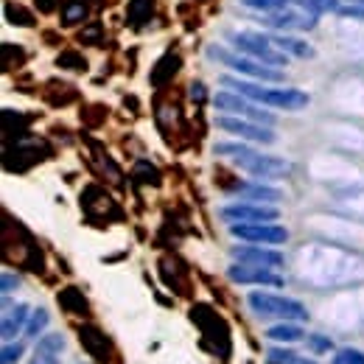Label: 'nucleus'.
I'll list each match as a JSON object with an SVG mask.
<instances>
[{
    "label": "nucleus",
    "mask_w": 364,
    "mask_h": 364,
    "mask_svg": "<svg viewBox=\"0 0 364 364\" xmlns=\"http://www.w3.org/2000/svg\"><path fill=\"white\" fill-rule=\"evenodd\" d=\"M177 70H180V56H177V53H166V56L157 62V67L152 70V79H155V85H163L166 79L174 76Z\"/></svg>",
    "instance_id": "f3484780"
},
{
    "label": "nucleus",
    "mask_w": 364,
    "mask_h": 364,
    "mask_svg": "<svg viewBox=\"0 0 364 364\" xmlns=\"http://www.w3.org/2000/svg\"><path fill=\"white\" fill-rule=\"evenodd\" d=\"M59 353H45V350H34V358H31V364H59V358H56Z\"/></svg>",
    "instance_id": "c756f323"
},
{
    "label": "nucleus",
    "mask_w": 364,
    "mask_h": 364,
    "mask_svg": "<svg viewBox=\"0 0 364 364\" xmlns=\"http://www.w3.org/2000/svg\"><path fill=\"white\" fill-rule=\"evenodd\" d=\"M309 347H311L314 353H328V350L333 347V342L325 339V336H309Z\"/></svg>",
    "instance_id": "cd10ccee"
},
{
    "label": "nucleus",
    "mask_w": 364,
    "mask_h": 364,
    "mask_svg": "<svg viewBox=\"0 0 364 364\" xmlns=\"http://www.w3.org/2000/svg\"><path fill=\"white\" fill-rule=\"evenodd\" d=\"M191 96H196V98L202 101V98H205V87H202V85H193V87H191Z\"/></svg>",
    "instance_id": "f704fd0d"
},
{
    "label": "nucleus",
    "mask_w": 364,
    "mask_h": 364,
    "mask_svg": "<svg viewBox=\"0 0 364 364\" xmlns=\"http://www.w3.org/2000/svg\"><path fill=\"white\" fill-rule=\"evenodd\" d=\"M269 15L272 17L266 23H272L277 28H311L317 23L314 17H306V12H288V9H283V12H269Z\"/></svg>",
    "instance_id": "f8f14e48"
},
{
    "label": "nucleus",
    "mask_w": 364,
    "mask_h": 364,
    "mask_svg": "<svg viewBox=\"0 0 364 364\" xmlns=\"http://www.w3.org/2000/svg\"><path fill=\"white\" fill-rule=\"evenodd\" d=\"M225 87L263 104V107H275V110H288V112H295V110H303L309 107V96L300 93V90H269V87H261V85H250V82H241V79H230L225 76L222 79Z\"/></svg>",
    "instance_id": "f03ea898"
},
{
    "label": "nucleus",
    "mask_w": 364,
    "mask_h": 364,
    "mask_svg": "<svg viewBox=\"0 0 364 364\" xmlns=\"http://www.w3.org/2000/svg\"><path fill=\"white\" fill-rule=\"evenodd\" d=\"M59 64H62V67H85V59H82L79 53H70V51H67V53L59 56Z\"/></svg>",
    "instance_id": "c85d7f7f"
},
{
    "label": "nucleus",
    "mask_w": 364,
    "mask_h": 364,
    "mask_svg": "<svg viewBox=\"0 0 364 364\" xmlns=\"http://www.w3.org/2000/svg\"><path fill=\"white\" fill-rule=\"evenodd\" d=\"M207 53H210V59L225 62L227 67L244 73V76H252V79H261V82H280V79H283L277 67L263 64V62L255 59V56H233V53H227L222 45H207Z\"/></svg>",
    "instance_id": "20e7f679"
},
{
    "label": "nucleus",
    "mask_w": 364,
    "mask_h": 364,
    "mask_svg": "<svg viewBox=\"0 0 364 364\" xmlns=\"http://www.w3.org/2000/svg\"><path fill=\"white\" fill-rule=\"evenodd\" d=\"M85 17H87V6L76 0V3H67V9L62 12V26H76Z\"/></svg>",
    "instance_id": "6ab92c4d"
},
{
    "label": "nucleus",
    "mask_w": 364,
    "mask_h": 364,
    "mask_svg": "<svg viewBox=\"0 0 364 364\" xmlns=\"http://www.w3.org/2000/svg\"><path fill=\"white\" fill-rule=\"evenodd\" d=\"M303 6H306L311 15H322V12H339V3H336V0H303Z\"/></svg>",
    "instance_id": "b1692460"
},
{
    "label": "nucleus",
    "mask_w": 364,
    "mask_h": 364,
    "mask_svg": "<svg viewBox=\"0 0 364 364\" xmlns=\"http://www.w3.org/2000/svg\"><path fill=\"white\" fill-rule=\"evenodd\" d=\"M222 218L233 225H269L277 218V207L261 205V202H239L222 207Z\"/></svg>",
    "instance_id": "423d86ee"
},
{
    "label": "nucleus",
    "mask_w": 364,
    "mask_h": 364,
    "mask_svg": "<svg viewBox=\"0 0 364 364\" xmlns=\"http://www.w3.org/2000/svg\"><path fill=\"white\" fill-rule=\"evenodd\" d=\"M216 126L225 129V132H233L236 137H244V140H255V143H275V132L263 123H255V121H241L239 115L236 118H216Z\"/></svg>",
    "instance_id": "6e6552de"
},
{
    "label": "nucleus",
    "mask_w": 364,
    "mask_h": 364,
    "mask_svg": "<svg viewBox=\"0 0 364 364\" xmlns=\"http://www.w3.org/2000/svg\"><path fill=\"white\" fill-rule=\"evenodd\" d=\"M53 9H59V0H37V12L51 15Z\"/></svg>",
    "instance_id": "7c9ffc66"
},
{
    "label": "nucleus",
    "mask_w": 364,
    "mask_h": 364,
    "mask_svg": "<svg viewBox=\"0 0 364 364\" xmlns=\"http://www.w3.org/2000/svg\"><path fill=\"white\" fill-rule=\"evenodd\" d=\"M233 258L241 263H252V266H266V269H277L283 266V255L275 250H266L261 244H250V247H233Z\"/></svg>",
    "instance_id": "9b49d317"
},
{
    "label": "nucleus",
    "mask_w": 364,
    "mask_h": 364,
    "mask_svg": "<svg viewBox=\"0 0 364 364\" xmlns=\"http://www.w3.org/2000/svg\"><path fill=\"white\" fill-rule=\"evenodd\" d=\"M339 15L342 17H358V20H364V9L361 6H345V9H339Z\"/></svg>",
    "instance_id": "2f4dec72"
},
{
    "label": "nucleus",
    "mask_w": 364,
    "mask_h": 364,
    "mask_svg": "<svg viewBox=\"0 0 364 364\" xmlns=\"http://www.w3.org/2000/svg\"><path fill=\"white\" fill-rule=\"evenodd\" d=\"M48 320H51V314L45 311V309H37L31 317H28V325H26V336H34L37 339V333H42V328L48 325Z\"/></svg>",
    "instance_id": "412c9836"
},
{
    "label": "nucleus",
    "mask_w": 364,
    "mask_h": 364,
    "mask_svg": "<svg viewBox=\"0 0 364 364\" xmlns=\"http://www.w3.org/2000/svg\"><path fill=\"white\" fill-rule=\"evenodd\" d=\"M20 353H23V345L6 342V345H3V353H0V364H15V361L20 358Z\"/></svg>",
    "instance_id": "bb28decb"
},
{
    "label": "nucleus",
    "mask_w": 364,
    "mask_h": 364,
    "mask_svg": "<svg viewBox=\"0 0 364 364\" xmlns=\"http://www.w3.org/2000/svg\"><path fill=\"white\" fill-rule=\"evenodd\" d=\"M213 155L225 157L230 163H236L239 168L255 174V177H269V180H277V177H286L291 171V166L280 157H272V155H261L250 146H241V143H216L213 146Z\"/></svg>",
    "instance_id": "f257e3e1"
},
{
    "label": "nucleus",
    "mask_w": 364,
    "mask_h": 364,
    "mask_svg": "<svg viewBox=\"0 0 364 364\" xmlns=\"http://www.w3.org/2000/svg\"><path fill=\"white\" fill-rule=\"evenodd\" d=\"M79 42H87V45H98V42H104V28H101V26H90V28H85V31L79 34Z\"/></svg>",
    "instance_id": "a878e982"
},
{
    "label": "nucleus",
    "mask_w": 364,
    "mask_h": 364,
    "mask_svg": "<svg viewBox=\"0 0 364 364\" xmlns=\"http://www.w3.org/2000/svg\"><path fill=\"white\" fill-rule=\"evenodd\" d=\"M227 277L236 283H247V286H283V277L275 275V269L252 266V263H241V261L227 269Z\"/></svg>",
    "instance_id": "9d476101"
},
{
    "label": "nucleus",
    "mask_w": 364,
    "mask_h": 364,
    "mask_svg": "<svg viewBox=\"0 0 364 364\" xmlns=\"http://www.w3.org/2000/svg\"><path fill=\"white\" fill-rule=\"evenodd\" d=\"M62 347H64V336L62 333H45L37 342V350H45V353H59Z\"/></svg>",
    "instance_id": "5701e85b"
},
{
    "label": "nucleus",
    "mask_w": 364,
    "mask_h": 364,
    "mask_svg": "<svg viewBox=\"0 0 364 364\" xmlns=\"http://www.w3.org/2000/svg\"><path fill=\"white\" fill-rule=\"evenodd\" d=\"M244 6H252L258 12H283L288 9V0H241Z\"/></svg>",
    "instance_id": "4be33fe9"
},
{
    "label": "nucleus",
    "mask_w": 364,
    "mask_h": 364,
    "mask_svg": "<svg viewBox=\"0 0 364 364\" xmlns=\"http://www.w3.org/2000/svg\"><path fill=\"white\" fill-rule=\"evenodd\" d=\"M288 364H317V361H314V358H306V356H297V353H295V358H291Z\"/></svg>",
    "instance_id": "72a5a7b5"
},
{
    "label": "nucleus",
    "mask_w": 364,
    "mask_h": 364,
    "mask_svg": "<svg viewBox=\"0 0 364 364\" xmlns=\"http://www.w3.org/2000/svg\"><path fill=\"white\" fill-rule=\"evenodd\" d=\"M331 364H364V353H358V350H339L331 358Z\"/></svg>",
    "instance_id": "393cba45"
},
{
    "label": "nucleus",
    "mask_w": 364,
    "mask_h": 364,
    "mask_svg": "<svg viewBox=\"0 0 364 364\" xmlns=\"http://www.w3.org/2000/svg\"><path fill=\"white\" fill-rule=\"evenodd\" d=\"M250 309L263 317V320H286V322H297V320H309V311L306 306H300L297 300H288V297H277V295H269V291H252L247 297Z\"/></svg>",
    "instance_id": "7ed1b4c3"
},
{
    "label": "nucleus",
    "mask_w": 364,
    "mask_h": 364,
    "mask_svg": "<svg viewBox=\"0 0 364 364\" xmlns=\"http://www.w3.org/2000/svg\"><path fill=\"white\" fill-rule=\"evenodd\" d=\"M6 20L12 26H34V17L23 6H17V3H6Z\"/></svg>",
    "instance_id": "aec40b11"
},
{
    "label": "nucleus",
    "mask_w": 364,
    "mask_h": 364,
    "mask_svg": "<svg viewBox=\"0 0 364 364\" xmlns=\"http://www.w3.org/2000/svg\"><path fill=\"white\" fill-rule=\"evenodd\" d=\"M272 45H275L280 53L297 56V59H311V56H314V48H311L306 40H297V37H272Z\"/></svg>",
    "instance_id": "4468645a"
},
{
    "label": "nucleus",
    "mask_w": 364,
    "mask_h": 364,
    "mask_svg": "<svg viewBox=\"0 0 364 364\" xmlns=\"http://www.w3.org/2000/svg\"><path fill=\"white\" fill-rule=\"evenodd\" d=\"M236 239L241 241H250V244H283L288 239L286 227H277V225H233L230 227Z\"/></svg>",
    "instance_id": "1a4fd4ad"
},
{
    "label": "nucleus",
    "mask_w": 364,
    "mask_h": 364,
    "mask_svg": "<svg viewBox=\"0 0 364 364\" xmlns=\"http://www.w3.org/2000/svg\"><path fill=\"white\" fill-rule=\"evenodd\" d=\"M230 42H233L239 51L261 59L263 64H272V67H283V64H286V56L275 51L272 37H263V34H233Z\"/></svg>",
    "instance_id": "0eeeda50"
},
{
    "label": "nucleus",
    "mask_w": 364,
    "mask_h": 364,
    "mask_svg": "<svg viewBox=\"0 0 364 364\" xmlns=\"http://www.w3.org/2000/svg\"><path fill=\"white\" fill-rule=\"evenodd\" d=\"M213 104H216V110H222V112L241 115V118L255 121V123H263V126H272V123H275V115H272V112L255 107L252 98H247V96H241V93H236V90H222V93H216Z\"/></svg>",
    "instance_id": "39448f33"
},
{
    "label": "nucleus",
    "mask_w": 364,
    "mask_h": 364,
    "mask_svg": "<svg viewBox=\"0 0 364 364\" xmlns=\"http://www.w3.org/2000/svg\"><path fill=\"white\" fill-rule=\"evenodd\" d=\"M26 317H28V309L26 306H17L15 311H9L6 309V314H3V342H12L15 339V333H20V328L26 325Z\"/></svg>",
    "instance_id": "2eb2a0df"
},
{
    "label": "nucleus",
    "mask_w": 364,
    "mask_h": 364,
    "mask_svg": "<svg viewBox=\"0 0 364 364\" xmlns=\"http://www.w3.org/2000/svg\"><path fill=\"white\" fill-rule=\"evenodd\" d=\"M266 336L275 339V342H300V339H303V328H297L295 322H286V320H283L280 325L269 328Z\"/></svg>",
    "instance_id": "a211bd4d"
},
{
    "label": "nucleus",
    "mask_w": 364,
    "mask_h": 364,
    "mask_svg": "<svg viewBox=\"0 0 364 364\" xmlns=\"http://www.w3.org/2000/svg\"><path fill=\"white\" fill-rule=\"evenodd\" d=\"M17 283H20V280H17L15 275H9V272H6V275H3V295H9L12 288H17Z\"/></svg>",
    "instance_id": "473e14b6"
},
{
    "label": "nucleus",
    "mask_w": 364,
    "mask_h": 364,
    "mask_svg": "<svg viewBox=\"0 0 364 364\" xmlns=\"http://www.w3.org/2000/svg\"><path fill=\"white\" fill-rule=\"evenodd\" d=\"M233 193H239L241 199H250V202H280V193L275 188H266V185H239Z\"/></svg>",
    "instance_id": "dca6fc26"
},
{
    "label": "nucleus",
    "mask_w": 364,
    "mask_h": 364,
    "mask_svg": "<svg viewBox=\"0 0 364 364\" xmlns=\"http://www.w3.org/2000/svg\"><path fill=\"white\" fill-rule=\"evenodd\" d=\"M155 17V0H129L126 3V23L132 28H140Z\"/></svg>",
    "instance_id": "ddd939ff"
}]
</instances>
